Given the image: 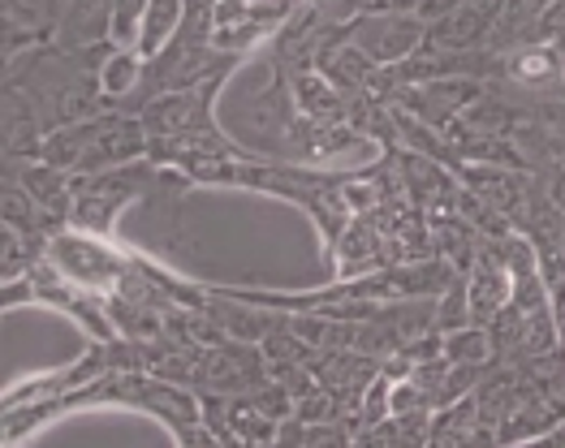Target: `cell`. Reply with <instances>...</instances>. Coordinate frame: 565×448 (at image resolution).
<instances>
[{
  "label": "cell",
  "instance_id": "1",
  "mask_svg": "<svg viewBox=\"0 0 565 448\" xmlns=\"http://www.w3.org/2000/svg\"><path fill=\"white\" fill-rule=\"evenodd\" d=\"M178 13H182V0H151L147 4V18H142V40L139 56H156V47L164 44L178 26Z\"/></svg>",
  "mask_w": 565,
  "mask_h": 448
}]
</instances>
